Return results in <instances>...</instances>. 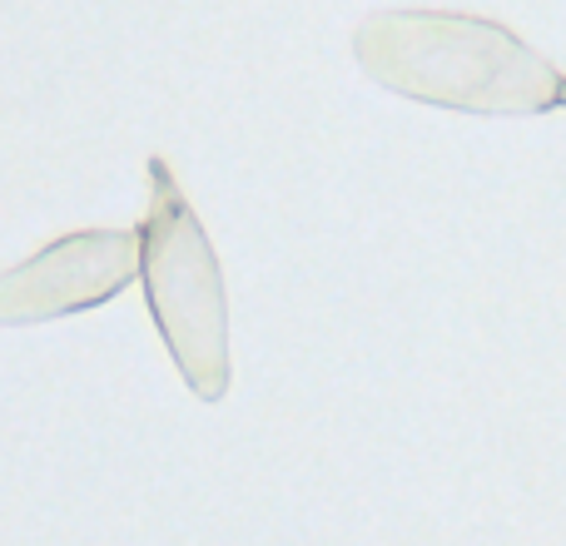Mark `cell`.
Returning <instances> with one entry per match:
<instances>
[{"mask_svg": "<svg viewBox=\"0 0 566 546\" xmlns=\"http://www.w3.org/2000/svg\"><path fill=\"white\" fill-rule=\"evenodd\" d=\"M139 279V229H80L60 234L15 269L0 273V328L70 318L105 308Z\"/></svg>", "mask_w": 566, "mask_h": 546, "instance_id": "3957f363", "label": "cell"}, {"mask_svg": "<svg viewBox=\"0 0 566 546\" xmlns=\"http://www.w3.org/2000/svg\"><path fill=\"white\" fill-rule=\"evenodd\" d=\"M353 60L412 105L512 119L566 109V70L512 25L468 10H373L353 30Z\"/></svg>", "mask_w": 566, "mask_h": 546, "instance_id": "6da1fadb", "label": "cell"}, {"mask_svg": "<svg viewBox=\"0 0 566 546\" xmlns=\"http://www.w3.org/2000/svg\"><path fill=\"white\" fill-rule=\"evenodd\" d=\"M149 209L139 219V279L149 318L199 402H219L234 382L229 363V293L195 204L165 159H145Z\"/></svg>", "mask_w": 566, "mask_h": 546, "instance_id": "7a4b0ae2", "label": "cell"}]
</instances>
